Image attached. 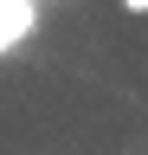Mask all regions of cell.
<instances>
[{"label": "cell", "mask_w": 148, "mask_h": 155, "mask_svg": "<svg viewBox=\"0 0 148 155\" xmlns=\"http://www.w3.org/2000/svg\"><path fill=\"white\" fill-rule=\"evenodd\" d=\"M32 26H39V7H32V0H0V58L20 45Z\"/></svg>", "instance_id": "6da1fadb"}, {"label": "cell", "mask_w": 148, "mask_h": 155, "mask_svg": "<svg viewBox=\"0 0 148 155\" xmlns=\"http://www.w3.org/2000/svg\"><path fill=\"white\" fill-rule=\"evenodd\" d=\"M122 13H148V0H122Z\"/></svg>", "instance_id": "7a4b0ae2"}]
</instances>
